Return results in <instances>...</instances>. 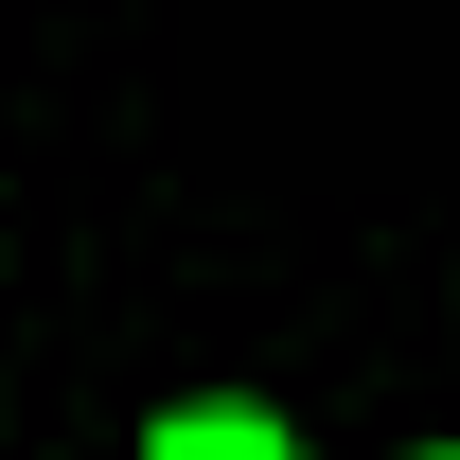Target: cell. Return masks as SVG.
Masks as SVG:
<instances>
[{
    "label": "cell",
    "mask_w": 460,
    "mask_h": 460,
    "mask_svg": "<svg viewBox=\"0 0 460 460\" xmlns=\"http://www.w3.org/2000/svg\"><path fill=\"white\" fill-rule=\"evenodd\" d=\"M142 460H301V443L266 425V407H177V425H160Z\"/></svg>",
    "instance_id": "obj_1"
}]
</instances>
